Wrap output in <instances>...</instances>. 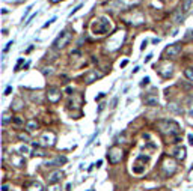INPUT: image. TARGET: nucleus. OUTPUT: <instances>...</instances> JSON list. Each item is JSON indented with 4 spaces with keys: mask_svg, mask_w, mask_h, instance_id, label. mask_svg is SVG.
Instances as JSON below:
<instances>
[{
    "mask_svg": "<svg viewBox=\"0 0 193 191\" xmlns=\"http://www.w3.org/2000/svg\"><path fill=\"white\" fill-rule=\"evenodd\" d=\"M142 0H115L112 5L118 6V9H127V8H133L136 5H139Z\"/></svg>",
    "mask_w": 193,
    "mask_h": 191,
    "instance_id": "nucleus-11",
    "label": "nucleus"
},
{
    "mask_svg": "<svg viewBox=\"0 0 193 191\" xmlns=\"http://www.w3.org/2000/svg\"><path fill=\"white\" fill-rule=\"evenodd\" d=\"M192 3H193V0H183L181 8H183V11L186 12V15L189 14V11H190V8H192Z\"/></svg>",
    "mask_w": 193,
    "mask_h": 191,
    "instance_id": "nucleus-23",
    "label": "nucleus"
},
{
    "mask_svg": "<svg viewBox=\"0 0 193 191\" xmlns=\"http://www.w3.org/2000/svg\"><path fill=\"white\" fill-rule=\"evenodd\" d=\"M124 38H125V33L124 32H118L115 36H112L109 41H107V50L109 51H115V50H118L119 47H121V44L124 42Z\"/></svg>",
    "mask_w": 193,
    "mask_h": 191,
    "instance_id": "nucleus-4",
    "label": "nucleus"
},
{
    "mask_svg": "<svg viewBox=\"0 0 193 191\" xmlns=\"http://www.w3.org/2000/svg\"><path fill=\"white\" fill-rule=\"evenodd\" d=\"M184 17H186V12H184L183 8L179 6L175 11V14H174V23H181V21L184 20Z\"/></svg>",
    "mask_w": 193,
    "mask_h": 191,
    "instance_id": "nucleus-19",
    "label": "nucleus"
},
{
    "mask_svg": "<svg viewBox=\"0 0 193 191\" xmlns=\"http://www.w3.org/2000/svg\"><path fill=\"white\" fill-rule=\"evenodd\" d=\"M18 137H20L21 140H26V141H29V140H30V137H29L27 134H24V133H21V134H20Z\"/></svg>",
    "mask_w": 193,
    "mask_h": 191,
    "instance_id": "nucleus-29",
    "label": "nucleus"
},
{
    "mask_svg": "<svg viewBox=\"0 0 193 191\" xmlns=\"http://www.w3.org/2000/svg\"><path fill=\"white\" fill-rule=\"evenodd\" d=\"M52 3H57V2H60V0H50Z\"/></svg>",
    "mask_w": 193,
    "mask_h": 191,
    "instance_id": "nucleus-44",
    "label": "nucleus"
},
{
    "mask_svg": "<svg viewBox=\"0 0 193 191\" xmlns=\"http://www.w3.org/2000/svg\"><path fill=\"white\" fill-rule=\"evenodd\" d=\"M11 164L15 166L17 169H23L26 166V159L21 156V154H11Z\"/></svg>",
    "mask_w": 193,
    "mask_h": 191,
    "instance_id": "nucleus-14",
    "label": "nucleus"
},
{
    "mask_svg": "<svg viewBox=\"0 0 193 191\" xmlns=\"http://www.w3.org/2000/svg\"><path fill=\"white\" fill-rule=\"evenodd\" d=\"M71 38H72V35H71L70 30H64L60 35L56 38V41L53 42V45H54V48L56 50H60V48H65L68 44H70Z\"/></svg>",
    "mask_w": 193,
    "mask_h": 191,
    "instance_id": "nucleus-3",
    "label": "nucleus"
},
{
    "mask_svg": "<svg viewBox=\"0 0 193 191\" xmlns=\"http://www.w3.org/2000/svg\"><path fill=\"white\" fill-rule=\"evenodd\" d=\"M14 123H15V125H23L24 122H23V119H21L20 116H15V118H14Z\"/></svg>",
    "mask_w": 193,
    "mask_h": 191,
    "instance_id": "nucleus-28",
    "label": "nucleus"
},
{
    "mask_svg": "<svg viewBox=\"0 0 193 191\" xmlns=\"http://www.w3.org/2000/svg\"><path fill=\"white\" fill-rule=\"evenodd\" d=\"M189 143L193 144V136H192V134H189Z\"/></svg>",
    "mask_w": 193,
    "mask_h": 191,
    "instance_id": "nucleus-40",
    "label": "nucleus"
},
{
    "mask_svg": "<svg viewBox=\"0 0 193 191\" xmlns=\"http://www.w3.org/2000/svg\"><path fill=\"white\" fill-rule=\"evenodd\" d=\"M11 92H12V87H11V86H8V87H6V90H5V95H9Z\"/></svg>",
    "mask_w": 193,
    "mask_h": 191,
    "instance_id": "nucleus-35",
    "label": "nucleus"
},
{
    "mask_svg": "<svg viewBox=\"0 0 193 191\" xmlns=\"http://www.w3.org/2000/svg\"><path fill=\"white\" fill-rule=\"evenodd\" d=\"M80 8H82V5H79V6H77V8H74V9H72V11H71L70 17H72V14H75V12H77V11H79V9H80Z\"/></svg>",
    "mask_w": 193,
    "mask_h": 191,
    "instance_id": "nucleus-32",
    "label": "nucleus"
},
{
    "mask_svg": "<svg viewBox=\"0 0 193 191\" xmlns=\"http://www.w3.org/2000/svg\"><path fill=\"white\" fill-rule=\"evenodd\" d=\"M60 96H62V92H60L57 87H48V89H47V98H48L50 103H53V104L59 103V101H60Z\"/></svg>",
    "mask_w": 193,
    "mask_h": 191,
    "instance_id": "nucleus-10",
    "label": "nucleus"
},
{
    "mask_svg": "<svg viewBox=\"0 0 193 191\" xmlns=\"http://www.w3.org/2000/svg\"><path fill=\"white\" fill-rule=\"evenodd\" d=\"M12 118H11V114H9V111H5L3 113V119H2V122H3V125H6L8 122L11 121Z\"/></svg>",
    "mask_w": 193,
    "mask_h": 191,
    "instance_id": "nucleus-27",
    "label": "nucleus"
},
{
    "mask_svg": "<svg viewBox=\"0 0 193 191\" xmlns=\"http://www.w3.org/2000/svg\"><path fill=\"white\" fill-rule=\"evenodd\" d=\"M52 191H59V188H53Z\"/></svg>",
    "mask_w": 193,
    "mask_h": 191,
    "instance_id": "nucleus-45",
    "label": "nucleus"
},
{
    "mask_svg": "<svg viewBox=\"0 0 193 191\" xmlns=\"http://www.w3.org/2000/svg\"><path fill=\"white\" fill-rule=\"evenodd\" d=\"M62 176H64V173H62L60 170H56V172H53V173L48 174V178H47V182H48L50 185H54V184H57V182L62 179Z\"/></svg>",
    "mask_w": 193,
    "mask_h": 191,
    "instance_id": "nucleus-16",
    "label": "nucleus"
},
{
    "mask_svg": "<svg viewBox=\"0 0 193 191\" xmlns=\"http://www.w3.org/2000/svg\"><path fill=\"white\" fill-rule=\"evenodd\" d=\"M41 141H42L45 146H53L54 141H56V136H54V133H52V131L44 133V134L41 136Z\"/></svg>",
    "mask_w": 193,
    "mask_h": 191,
    "instance_id": "nucleus-15",
    "label": "nucleus"
},
{
    "mask_svg": "<svg viewBox=\"0 0 193 191\" xmlns=\"http://www.w3.org/2000/svg\"><path fill=\"white\" fill-rule=\"evenodd\" d=\"M113 30V23L107 17H98L91 23V32L94 35H106Z\"/></svg>",
    "mask_w": 193,
    "mask_h": 191,
    "instance_id": "nucleus-1",
    "label": "nucleus"
},
{
    "mask_svg": "<svg viewBox=\"0 0 193 191\" xmlns=\"http://www.w3.org/2000/svg\"><path fill=\"white\" fill-rule=\"evenodd\" d=\"M151 57H152V54H149V56H146V57H145V63H148V62L151 60Z\"/></svg>",
    "mask_w": 193,
    "mask_h": 191,
    "instance_id": "nucleus-37",
    "label": "nucleus"
},
{
    "mask_svg": "<svg viewBox=\"0 0 193 191\" xmlns=\"http://www.w3.org/2000/svg\"><path fill=\"white\" fill-rule=\"evenodd\" d=\"M65 163H67V156H57V158H54L52 161H48L45 166H62Z\"/></svg>",
    "mask_w": 193,
    "mask_h": 191,
    "instance_id": "nucleus-20",
    "label": "nucleus"
},
{
    "mask_svg": "<svg viewBox=\"0 0 193 191\" xmlns=\"http://www.w3.org/2000/svg\"><path fill=\"white\" fill-rule=\"evenodd\" d=\"M122 149L121 148H118V146H113V148H110L109 151H107V158H109V161L112 163V164H118L121 159H122Z\"/></svg>",
    "mask_w": 193,
    "mask_h": 191,
    "instance_id": "nucleus-5",
    "label": "nucleus"
},
{
    "mask_svg": "<svg viewBox=\"0 0 193 191\" xmlns=\"http://www.w3.org/2000/svg\"><path fill=\"white\" fill-rule=\"evenodd\" d=\"M157 68V71L160 72V75H163L164 78H169L172 74H174V66L169 63V62H160L158 63V66H156Z\"/></svg>",
    "mask_w": 193,
    "mask_h": 191,
    "instance_id": "nucleus-7",
    "label": "nucleus"
},
{
    "mask_svg": "<svg viewBox=\"0 0 193 191\" xmlns=\"http://www.w3.org/2000/svg\"><path fill=\"white\" fill-rule=\"evenodd\" d=\"M12 44H14V42H12V41H11V42H8V45H6V47H5V50H3V53H6V51H8V50H9V48H11V45H12Z\"/></svg>",
    "mask_w": 193,
    "mask_h": 191,
    "instance_id": "nucleus-33",
    "label": "nucleus"
},
{
    "mask_svg": "<svg viewBox=\"0 0 193 191\" xmlns=\"http://www.w3.org/2000/svg\"><path fill=\"white\" fill-rule=\"evenodd\" d=\"M189 179H190V181H193V172L190 173V176H189Z\"/></svg>",
    "mask_w": 193,
    "mask_h": 191,
    "instance_id": "nucleus-43",
    "label": "nucleus"
},
{
    "mask_svg": "<svg viewBox=\"0 0 193 191\" xmlns=\"http://www.w3.org/2000/svg\"><path fill=\"white\" fill-rule=\"evenodd\" d=\"M143 104L145 105H157L158 104V95L152 90V92H148L143 98H142Z\"/></svg>",
    "mask_w": 193,
    "mask_h": 191,
    "instance_id": "nucleus-12",
    "label": "nucleus"
},
{
    "mask_svg": "<svg viewBox=\"0 0 193 191\" xmlns=\"http://www.w3.org/2000/svg\"><path fill=\"white\" fill-rule=\"evenodd\" d=\"M2 190H3V191H9V185H8V184H3V185H2Z\"/></svg>",
    "mask_w": 193,
    "mask_h": 191,
    "instance_id": "nucleus-36",
    "label": "nucleus"
},
{
    "mask_svg": "<svg viewBox=\"0 0 193 191\" xmlns=\"http://www.w3.org/2000/svg\"><path fill=\"white\" fill-rule=\"evenodd\" d=\"M29 152V148L27 146H21L20 148V154H27Z\"/></svg>",
    "mask_w": 193,
    "mask_h": 191,
    "instance_id": "nucleus-30",
    "label": "nucleus"
},
{
    "mask_svg": "<svg viewBox=\"0 0 193 191\" xmlns=\"http://www.w3.org/2000/svg\"><path fill=\"white\" fill-rule=\"evenodd\" d=\"M174 155H175L176 159H186V148L184 146H178L175 148V151H174Z\"/></svg>",
    "mask_w": 193,
    "mask_h": 191,
    "instance_id": "nucleus-18",
    "label": "nucleus"
},
{
    "mask_svg": "<svg viewBox=\"0 0 193 191\" xmlns=\"http://www.w3.org/2000/svg\"><path fill=\"white\" fill-rule=\"evenodd\" d=\"M36 128H38V122H36L35 119H30V121L26 122V129H27V131H33Z\"/></svg>",
    "mask_w": 193,
    "mask_h": 191,
    "instance_id": "nucleus-22",
    "label": "nucleus"
},
{
    "mask_svg": "<svg viewBox=\"0 0 193 191\" xmlns=\"http://www.w3.org/2000/svg\"><path fill=\"white\" fill-rule=\"evenodd\" d=\"M36 17V14H33V15H32V17L29 18V20H27V21H26V24H29V23H30V21H32V20H33V18Z\"/></svg>",
    "mask_w": 193,
    "mask_h": 191,
    "instance_id": "nucleus-39",
    "label": "nucleus"
},
{
    "mask_svg": "<svg viewBox=\"0 0 193 191\" xmlns=\"http://www.w3.org/2000/svg\"><path fill=\"white\" fill-rule=\"evenodd\" d=\"M149 83V77H145L143 80H142V83H141V86H146Z\"/></svg>",
    "mask_w": 193,
    "mask_h": 191,
    "instance_id": "nucleus-31",
    "label": "nucleus"
},
{
    "mask_svg": "<svg viewBox=\"0 0 193 191\" xmlns=\"http://www.w3.org/2000/svg\"><path fill=\"white\" fill-rule=\"evenodd\" d=\"M184 75H186V78H187L189 81H193V68L184 69Z\"/></svg>",
    "mask_w": 193,
    "mask_h": 191,
    "instance_id": "nucleus-25",
    "label": "nucleus"
},
{
    "mask_svg": "<svg viewBox=\"0 0 193 191\" xmlns=\"http://www.w3.org/2000/svg\"><path fill=\"white\" fill-rule=\"evenodd\" d=\"M161 170L164 176H172L176 172V163L172 158H166L163 161V166H161Z\"/></svg>",
    "mask_w": 193,
    "mask_h": 191,
    "instance_id": "nucleus-6",
    "label": "nucleus"
},
{
    "mask_svg": "<svg viewBox=\"0 0 193 191\" xmlns=\"http://www.w3.org/2000/svg\"><path fill=\"white\" fill-rule=\"evenodd\" d=\"M82 104H83V98H82V95H72V98H71L70 103H68V105L72 107V108H79Z\"/></svg>",
    "mask_w": 193,
    "mask_h": 191,
    "instance_id": "nucleus-17",
    "label": "nucleus"
},
{
    "mask_svg": "<svg viewBox=\"0 0 193 191\" xmlns=\"http://www.w3.org/2000/svg\"><path fill=\"white\" fill-rule=\"evenodd\" d=\"M67 92H68V93H71V95H72V87H67Z\"/></svg>",
    "mask_w": 193,
    "mask_h": 191,
    "instance_id": "nucleus-42",
    "label": "nucleus"
},
{
    "mask_svg": "<svg viewBox=\"0 0 193 191\" xmlns=\"http://www.w3.org/2000/svg\"><path fill=\"white\" fill-rule=\"evenodd\" d=\"M116 103H118V98H113V101H112V107H116Z\"/></svg>",
    "mask_w": 193,
    "mask_h": 191,
    "instance_id": "nucleus-38",
    "label": "nucleus"
},
{
    "mask_svg": "<svg viewBox=\"0 0 193 191\" xmlns=\"http://www.w3.org/2000/svg\"><path fill=\"white\" fill-rule=\"evenodd\" d=\"M27 191H42V185H41L39 182L33 181L32 184L27 185Z\"/></svg>",
    "mask_w": 193,
    "mask_h": 191,
    "instance_id": "nucleus-21",
    "label": "nucleus"
},
{
    "mask_svg": "<svg viewBox=\"0 0 193 191\" xmlns=\"http://www.w3.org/2000/svg\"><path fill=\"white\" fill-rule=\"evenodd\" d=\"M23 99H21V98H15V99H14V103H12V108H14V110H21V108H23Z\"/></svg>",
    "mask_w": 193,
    "mask_h": 191,
    "instance_id": "nucleus-24",
    "label": "nucleus"
},
{
    "mask_svg": "<svg viewBox=\"0 0 193 191\" xmlns=\"http://www.w3.org/2000/svg\"><path fill=\"white\" fill-rule=\"evenodd\" d=\"M23 62H24L23 59H20V60H18V62H17V66H15V71H20V65H21Z\"/></svg>",
    "mask_w": 193,
    "mask_h": 191,
    "instance_id": "nucleus-34",
    "label": "nucleus"
},
{
    "mask_svg": "<svg viewBox=\"0 0 193 191\" xmlns=\"http://www.w3.org/2000/svg\"><path fill=\"white\" fill-rule=\"evenodd\" d=\"M32 155L35 156H45L47 155V151H44V149H39V148H36L35 151H33V154Z\"/></svg>",
    "mask_w": 193,
    "mask_h": 191,
    "instance_id": "nucleus-26",
    "label": "nucleus"
},
{
    "mask_svg": "<svg viewBox=\"0 0 193 191\" xmlns=\"http://www.w3.org/2000/svg\"><path fill=\"white\" fill-rule=\"evenodd\" d=\"M141 161H149V158L143 155H139L137 158H136V161H134V164H133V173H136V174H141L145 172V167H146V164L148 163H143V164H141Z\"/></svg>",
    "mask_w": 193,
    "mask_h": 191,
    "instance_id": "nucleus-8",
    "label": "nucleus"
},
{
    "mask_svg": "<svg viewBox=\"0 0 193 191\" xmlns=\"http://www.w3.org/2000/svg\"><path fill=\"white\" fill-rule=\"evenodd\" d=\"M179 53H181V45L179 44H172V45H169L164 53H163V56L164 57H169V59H175L179 56Z\"/></svg>",
    "mask_w": 193,
    "mask_h": 191,
    "instance_id": "nucleus-9",
    "label": "nucleus"
},
{
    "mask_svg": "<svg viewBox=\"0 0 193 191\" xmlns=\"http://www.w3.org/2000/svg\"><path fill=\"white\" fill-rule=\"evenodd\" d=\"M103 96H104V93H100V95H98V96H97V98H95V99H97V101H98V99H101V98H103Z\"/></svg>",
    "mask_w": 193,
    "mask_h": 191,
    "instance_id": "nucleus-41",
    "label": "nucleus"
},
{
    "mask_svg": "<svg viewBox=\"0 0 193 191\" xmlns=\"http://www.w3.org/2000/svg\"><path fill=\"white\" fill-rule=\"evenodd\" d=\"M158 125V129L161 134L164 136H169V137H178V133H179V126L178 123L174 121H160L157 123Z\"/></svg>",
    "mask_w": 193,
    "mask_h": 191,
    "instance_id": "nucleus-2",
    "label": "nucleus"
},
{
    "mask_svg": "<svg viewBox=\"0 0 193 191\" xmlns=\"http://www.w3.org/2000/svg\"><path fill=\"white\" fill-rule=\"evenodd\" d=\"M104 74L103 72H100L98 69H91L88 71V74L85 75V83H94V81H97L98 78H101Z\"/></svg>",
    "mask_w": 193,
    "mask_h": 191,
    "instance_id": "nucleus-13",
    "label": "nucleus"
}]
</instances>
